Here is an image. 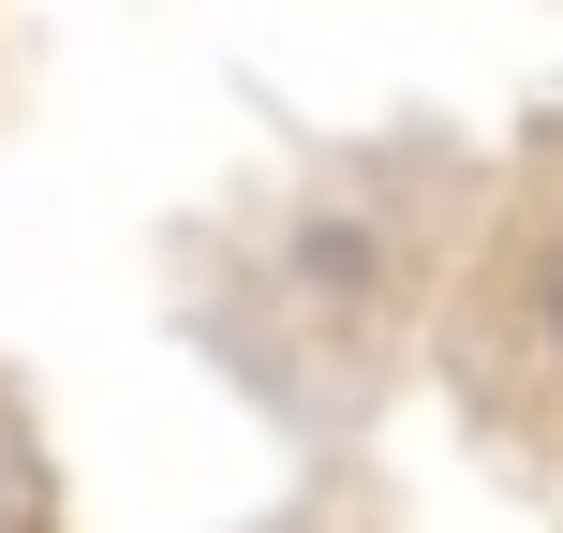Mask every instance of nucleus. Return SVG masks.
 Returning <instances> with one entry per match:
<instances>
[{"mask_svg": "<svg viewBox=\"0 0 563 533\" xmlns=\"http://www.w3.org/2000/svg\"><path fill=\"white\" fill-rule=\"evenodd\" d=\"M267 533H386L371 504H297V519H267Z\"/></svg>", "mask_w": 563, "mask_h": 533, "instance_id": "nucleus-4", "label": "nucleus"}, {"mask_svg": "<svg viewBox=\"0 0 563 533\" xmlns=\"http://www.w3.org/2000/svg\"><path fill=\"white\" fill-rule=\"evenodd\" d=\"M445 370H460V400H475L489 430L563 445V178H534V193L489 223V253L460 267Z\"/></svg>", "mask_w": 563, "mask_h": 533, "instance_id": "nucleus-2", "label": "nucleus"}, {"mask_svg": "<svg viewBox=\"0 0 563 533\" xmlns=\"http://www.w3.org/2000/svg\"><path fill=\"white\" fill-rule=\"evenodd\" d=\"M430 311H445L430 193L400 164H327V178H282L253 223L223 237L194 326H208V356H223L253 400L341 430V415H371V386H386L400 356H416Z\"/></svg>", "mask_w": 563, "mask_h": 533, "instance_id": "nucleus-1", "label": "nucleus"}, {"mask_svg": "<svg viewBox=\"0 0 563 533\" xmlns=\"http://www.w3.org/2000/svg\"><path fill=\"white\" fill-rule=\"evenodd\" d=\"M0 533H59V459H45V400L0 370Z\"/></svg>", "mask_w": 563, "mask_h": 533, "instance_id": "nucleus-3", "label": "nucleus"}]
</instances>
